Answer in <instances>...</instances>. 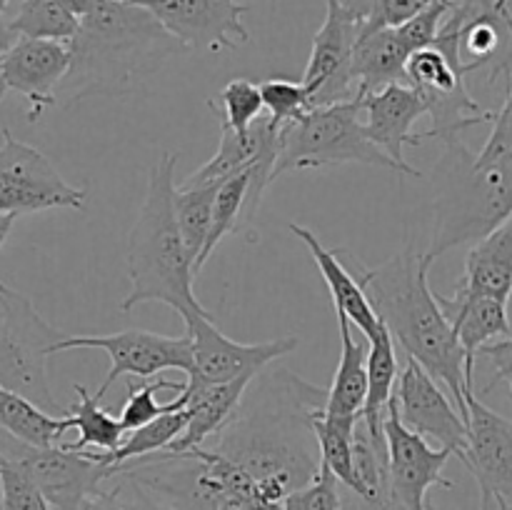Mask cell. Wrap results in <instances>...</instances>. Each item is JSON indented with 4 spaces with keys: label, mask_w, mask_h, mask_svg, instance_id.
Masks as SVG:
<instances>
[{
    "label": "cell",
    "mask_w": 512,
    "mask_h": 510,
    "mask_svg": "<svg viewBox=\"0 0 512 510\" xmlns=\"http://www.w3.org/2000/svg\"><path fill=\"white\" fill-rule=\"evenodd\" d=\"M185 333L193 340V368L188 370V385H215L230 383L250 375L258 378L265 365L283 355L293 353L300 345V338L285 335V338L263 340V343H238L228 338L215 325V315H190L183 320Z\"/></svg>",
    "instance_id": "obj_12"
},
{
    "label": "cell",
    "mask_w": 512,
    "mask_h": 510,
    "mask_svg": "<svg viewBox=\"0 0 512 510\" xmlns=\"http://www.w3.org/2000/svg\"><path fill=\"white\" fill-rule=\"evenodd\" d=\"M360 95L343 103L313 108L303 118L280 125L278 163L273 180L290 170L325 168V165L358 163L370 168H388L403 175L400 165L383 153L360 120Z\"/></svg>",
    "instance_id": "obj_6"
},
{
    "label": "cell",
    "mask_w": 512,
    "mask_h": 510,
    "mask_svg": "<svg viewBox=\"0 0 512 510\" xmlns=\"http://www.w3.org/2000/svg\"><path fill=\"white\" fill-rule=\"evenodd\" d=\"M433 373L423 368L415 358H408L395 388L400 418L415 433L435 438L450 448L455 458L463 460L470 445V428L465 415L450 403L448 393Z\"/></svg>",
    "instance_id": "obj_17"
},
{
    "label": "cell",
    "mask_w": 512,
    "mask_h": 510,
    "mask_svg": "<svg viewBox=\"0 0 512 510\" xmlns=\"http://www.w3.org/2000/svg\"><path fill=\"white\" fill-rule=\"evenodd\" d=\"M433 263L425 250L408 243L380 268L368 270L360 263V275L395 343L453 393L460 413L470 420L468 398L475 390L468 385V355L428 283Z\"/></svg>",
    "instance_id": "obj_3"
},
{
    "label": "cell",
    "mask_w": 512,
    "mask_h": 510,
    "mask_svg": "<svg viewBox=\"0 0 512 510\" xmlns=\"http://www.w3.org/2000/svg\"><path fill=\"white\" fill-rule=\"evenodd\" d=\"M270 3H273V0H270Z\"/></svg>",
    "instance_id": "obj_46"
},
{
    "label": "cell",
    "mask_w": 512,
    "mask_h": 510,
    "mask_svg": "<svg viewBox=\"0 0 512 510\" xmlns=\"http://www.w3.org/2000/svg\"><path fill=\"white\" fill-rule=\"evenodd\" d=\"M288 228L290 233L310 250L315 265H318V270L323 273L330 295H333L335 313L348 315L350 323L365 335V340L375 338V335L380 333V328H383V320H380L378 310L370 303V295L368 290H365L358 260L353 258L355 270H350L348 265L343 263V253L325 248L313 230L303 228V225L298 223H288Z\"/></svg>",
    "instance_id": "obj_20"
},
{
    "label": "cell",
    "mask_w": 512,
    "mask_h": 510,
    "mask_svg": "<svg viewBox=\"0 0 512 510\" xmlns=\"http://www.w3.org/2000/svg\"><path fill=\"white\" fill-rule=\"evenodd\" d=\"M278 135L280 128L265 115L245 133L238 130L220 128V143L213 158L200 165L193 175L180 185H220L230 175L260 163V160H275L278 163Z\"/></svg>",
    "instance_id": "obj_23"
},
{
    "label": "cell",
    "mask_w": 512,
    "mask_h": 510,
    "mask_svg": "<svg viewBox=\"0 0 512 510\" xmlns=\"http://www.w3.org/2000/svg\"><path fill=\"white\" fill-rule=\"evenodd\" d=\"M348 315L338 313L340 360L325 398V413L335 418H360L368 400V353L370 345L355 340Z\"/></svg>",
    "instance_id": "obj_26"
},
{
    "label": "cell",
    "mask_w": 512,
    "mask_h": 510,
    "mask_svg": "<svg viewBox=\"0 0 512 510\" xmlns=\"http://www.w3.org/2000/svg\"><path fill=\"white\" fill-rule=\"evenodd\" d=\"M360 418H335L325 405L310 413V428L320 448V460L333 470L345 488H353V440Z\"/></svg>",
    "instance_id": "obj_32"
},
{
    "label": "cell",
    "mask_w": 512,
    "mask_h": 510,
    "mask_svg": "<svg viewBox=\"0 0 512 510\" xmlns=\"http://www.w3.org/2000/svg\"><path fill=\"white\" fill-rule=\"evenodd\" d=\"M413 50L400 35L398 25L363 30L355 48V83L358 95L378 93L395 83H410L408 60Z\"/></svg>",
    "instance_id": "obj_24"
},
{
    "label": "cell",
    "mask_w": 512,
    "mask_h": 510,
    "mask_svg": "<svg viewBox=\"0 0 512 510\" xmlns=\"http://www.w3.org/2000/svg\"><path fill=\"white\" fill-rule=\"evenodd\" d=\"M343 3L358 15L363 30H375L403 25L405 20L428 8L433 0H343Z\"/></svg>",
    "instance_id": "obj_38"
},
{
    "label": "cell",
    "mask_w": 512,
    "mask_h": 510,
    "mask_svg": "<svg viewBox=\"0 0 512 510\" xmlns=\"http://www.w3.org/2000/svg\"><path fill=\"white\" fill-rule=\"evenodd\" d=\"M85 190L70 185L55 170L50 158L28 143L13 138L3 128L0 145V240L5 243L20 215L43 213L53 208L80 210Z\"/></svg>",
    "instance_id": "obj_9"
},
{
    "label": "cell",
    "mask_w": 512,
    "mask_h": 510,
    "mask_svg": "<svg viewBox=\"0 0 512 510\" xmlns=\"http://www.w3.org/2000/svg\"><path fill=\"white\" fill-rule=\"evenodd\" d=\"M470 445L463 465L480 485V510H512V420L495 413L478 393L468 398Z\"/></svg>",
    "instance_id": "obj_16"
},
{
    "label": "cell",
    "mask_w": 512,
    "mask_h": 510,
    "mask_svg": "<svg viewBox=\"0 0 512 510\" xmlns=\"http://www.w3.org/2000/svg\"><path fill=\"white\" fill-rule=\"evenodd\" d=\"M260 90H263L265 100V113L273 120L275 125L293 123V120L303 118L308 110H313V103H310L308 88L295 80H283V78H270L260 83Z\"/></svg>",
    "instance_id": "obj_36"
},
{
    "label": "cell",
    "mask_w": 512,
    "mask_h": 510,
    "mask_svg": "<svg viewBox=\"0 0 512 510\" xmlns=\"http://www.w3.org/2000/svg\"><path fill=\"white\" fill-rule=\"evenodd\" d=\"M480 160L483 163H495V160H512V88L505 98L503 108L498 110L493 120V133H490L488 143L480 150Z\"/></svg>",
    "instance_id": "obj_41"
},
{
    "label": "cell",
    "mask_w": 512,
    "mask_h": 510,
    "mask_svg": "<svg viewBox=\"0 0 512 510\" xmlns=\"http://www.w3.org/2000/svg\"><path fill=\"white\" fill-rule=\"evenodd\" d=\"M188 410L180 408V410H170V413L160 415V418L150 420L148 425H140V428L130 430L125 435L123 445L113 453H90L93 458H98L100 463L110 465L113 475L118 473L120 465L130 463V460H138V458H148V455L155 453H165L180 435L185 433L188 428ZM88 453V450H85Z\"/></svg>",
    "instance_id": "obj_31"
},
{
    "label": "cell",
    "mask_w": 512,
    "mask_h": 510,
    "mask_svg": "<svg viewBox=\"0 0 512 510\" xmlns=\"http://www.w3.org/2000/svg\"><path fill=\"white\" fill-rule=\"evenodd\" d=\"M365 110V128L373 143L383 150L388 158L400 165L403 175L408 178H423L420 170L405 160L408 145H420L425 140L423 133H415V123L428 115V105L420 90L410 83H395L378 93L360 95Z\"/></svg>",
    "instance_id": "obj_19"
},
{
    "label": "cell",
    "mask_w": 512,
    "mask_h": 510,
    "mask_svg": "<svg viewBox=\"0 0 512 510\" xmlns=\"http://www.w3.org/2000/svg\"><path fill=\"white\" fill-rule=\"evenodd\" d=\"M480 355L490 358V363H493V368H495L493 380H490L488 388H485L483 393H480V398H483L485 393H490V390L495 388V383H498V380L508 383L510 398H512V335H510V338L495 340V343L485 345V348L480 350Z\"/></svg>",
    "instance_id": "obj_42"
},
{
    "label": "cell",
    "mask_w": 512,
    "mask_h": 510,
    "mask_svg": "<svg viewBox=\"0 0 512 510\" xmlns=\"http://www.w3.org/2000/svg\"><path fill=\"white\" fill-rule=\"evenodd\" d=\"M120 490H123V485H115L110 490H98V493L88 495L78 505V510H130L128 505L120 503Z\"/></svg>",
    "instance_id": "obj_43"
},
{
    "label": "cell",
    "mask_w": 512,
    "mask_h": 510,
    "mask_svg": "<svg viewBox=\"0 0 512 510\" xmlns=\"http://www.w3.org/2000/svg\"><path fill=\"white\" fill-rule=\"evenodd\" d=\"M470 73L473 70L465 65L460 53V23L450 10L438 43L415 50L408 60L410 85L420 90L433 120V128L423 133L425 138H440L448 143L458 138L460 130L493 123L498 113L483 108L465 85Z\"/></svg>",
    "instance_id": "obj_7"
},
{
    "label": "cell",
    "mask_w": 512,
    "mask_h": 510,
    "mask_svg": "<svg viewBox=\"0 0 512 510\" xmlns=\"http://www.w3.org/2000/svg\"><path fill=\"white\" fill-rule=\"evenodd\" d=\"M213 108V105H210ZM220 115V125L230 130H245L253 128L260 118H265V100L260 83L253 80L235 78L220 93V110L213 108Z\"/></svg>",
    "instance_id": "obj_35"
},
{
    "label": "cell",
    "mask_w": 512,
    "mask_h": 510,
    "mask_svg": "<svg viewBox=\"0 0 512 510\" xmlns=\"http://www.w3.org/2000/svg\"><path fill=\"white\" fill-rule=\"evenodd\" d=\"M70 70V43L20 38L0 55V93L28 100V123H38L45 108L58 105V88Z\"/></svg>",
    "instance_id": "obj_18"
},
{
    "label": "cell",
    "mask_w": 512,
    "mask_h": 510,
    "mask_svg": "<svg viewBox=\"0 0 512 510\" xmlns=\"http://www.w3.org/2000/svg\"><path fill=\"white\" fill-rule=\"evenodd\" d=\"M183 50L188 48L145 5L100 0L70 40V70L58 88V105L133 93Z\"/></svg>",
    "instance_id": "obj_2"
},
{
    "label": "cell",
    "mask_w": 512,
    "mask_h": 510,
    "mask_svg": "<svg viewBox=\"0 0 512 510\" xmlns=\"http://www.w3.org/2000/svg\"><path fill=\"white\" fill-rule=\"evenodd\" d=\"M63 3H68L70 8H73L75 13H78L80 18H83V15L90 13V10H93L95 5L100 3V0H63Z\"/></svg>",
    "instance_id": "obj_45"
},
{
    "label": "cell",
    "mask_w": 512,
    "mask_h": 510,
    "mask_svg": "<svg viewBox=\"0 0 512 510\" xmlns=\"http://www.w3.org/2000/svg\"><path fill=\"white\" fill-rule=\"evenodd\" d=\"M93 348L105 350L110 355V373L105 375L103 385L95 390L100 400L108 395L115 380L123 375H135V378H153L160 370H188L193 368V340L190 335H160L153 330H120L110 335H68L53 348L55 353L63 350Z\"/></svg>",
    "instance_id": "obj_11"
},
{
    "label": "cell",
    "mask_w": 512,
    "mask_h": 510,
    "mask_svg": "<svg viewBox=\"0 0 512 510\" xmlns=\"http://www.w3.org/2000/svg\"><path fill=\"white\" fill-rule=\"evenodd\" d=\"M68 335L53 328L30 298L0 283V388L35 400L50 413H65L50 393L45 360Z\"/></svg>",
    "instance_id": "obj_8"
},
{
    "label": "cell",
    "mask_w": 512,
    "mask_h": 510,
    "mask_svg": "<svg viewBox=\"0 0 512 510\" xmlns=\"http://www.w3.org/2000/svg\"><path fill=\"white\" fill-rule=\"evenodd\" d=\"M220 185H180L175 190V218H178L180 233H183L193 265H198L200 253L208 243L210 225H213L215 195ZM198 275V273H195Z\"/></svg>",
    "instance_id": "obj_33"
},
{
    "label": "cell",
    "mask_w": 512,
    "mask_h": 510,
    "mask_svg": "<svg viewBox=\"0 0 512 510\" xmlns=\"http://www.w3.org/2000/svg\"><path fill=\"white\" fill-rule=\"evenodd\" d=\"M0 423L5 433L35 448L63 445V435L73 428L70 415H53L50 410L40 408L35 400L8 388H0Z\"/></svg>",
    "instance_id": "obj_27"
},
{
    "label": "cell",
    "mask_w": 512,
    "mask_h": 510,
    "mask_svg": "<svg viewBox=\"0 0 512 510\" xmlns=\"http://www.w3.org/2000/svg\"><path fill=\"white\" fill-rule=\"evenodd\" d=\"M0 458L18 463L43 490L55 510H78V505L88 495L103 490L100 485L105 480L115 478L110 465L100 463L85 450H73L65 443L55 448H35V445L20 443L5 430Z\"/></svg>",
    "instance_id": "obj_10"
},
{
    "label": "cell",
    "mask_w": 512,
    "mask_h": 510,
    "mask_svg": "<svg viewBox=\"0 0 512 510\" xmlns=\"http://www.w3.org/2000/svg\"><path fill=\"white\" fill-rule=\"evenodd\" d=\"M0 493H3V510H53L35 480L8 458H0Z\"/></svg>",
    "instance_id": "obj_37"
},
{
    "label": "cell",
    "mask_w": 512,
    "mask_h": 510,
    "mask_svg": "<svg viewBox=\"0 0 512 510\" xmlns=\"http://www.w3.org/2000/svg\"><path fill=\"white\" fill-rule=\"evenodd\" d=\"M328 390L305 383L288 370H275L215 438L213 450L255 475L273 510L320 473L313 455L310 413L325 405Z\"/></svg>",
    "instance_id": "obj_1"
},
{
    "label": "cell",
    "mask_w": 512,
    "mask_h": 510,
    "mask_svg": "<svg viewBox=\"0 0 512 510\" xmlns=\"http://www.w3.org/2000/svg\"><path fill=\"white\" fill-rule=\"evenodd\" d=\"M438 300L468 355V385L475 390V363L480 350L512 335L508 303L463 288H455L453 295L438 293Z\"/></svg>",
    "instance_id": "obj_21"
},
{
    "label": "cell",
    "mask_w": 512,
    "mask_h": 510,
    "mask_svg": "<svg viewBox=\"0 0 512 510\" xmlns=\"http://www.w3.org/2000/svg\"><path fill=\"white\" fill-rule=\"evenodd\" d=\"M453 8L455 5L448 3V0H433L428 8H423L418 15H413V18L405 20L403 25H398L400 35H403V40L408 43V48L415 53V50H423L428 48V45L438 43L440 30H443L445 20H448L450 10Z\"/></svg>",
    "instance_id": "obj_40"
},
{
    "label": "cell",
    "mask_w": 512,
    "mask_h": 510,
    "mask_svg": "<svg viewBox=\"0 0 512 510\" xmlns=\"http://www.w3.org/2000/svg\"><path fill=\"white\" fill-rule=\"evenodd\" d=\"M368 400L363 408V420L375 438H385V415L398 388V353L395 338L388 325L383 323L380 333L368 340Z\"/></svg>",
    "instance_id": "obj_28"
},
{
    "label": "cell",
    "mask_w": 512,
    "mask_h": 510,
    "mask_svg": "<svg viewBox=\"0 0 512 510\" xmlns=\"http://www.w3.org/2000/svg\"><path fill=\"white\" fill-rule=\"evenodd\" d=\"M455 288L508 303L512 295V215L470 248L465 273Z\"/></svg>",
    "instance_id": "obj_25"
},
{
    "label": "cell",
    "mask_w": 512,
    "mask_h": 510,
    "mask_svg": "<svg viewBox=\"0 0 512 510\" xmlns=\"http://www.w3.org/2000/svg\"><path fill=\"white\" fill-rule=\"evenodd\" d=\"M250 185H253V165L240 173L230 175L228 180H223L218 188V195H215V210H213V225H210L208 243H205L203 253H200L198 265H195V273L200 275L203 265L208 263L210 255L215 253L223 238H228L230 233H235L240 225V215L248 208V195Z\"/></svg>",
    "instance_id": "obj_34"
},
{
    "label": "cell",
    "mask_w": 512,
    "mask_h": 510,
    "mask_svg": "<svg viewBox=\"0 0 512 510\" xmlns=\"http://www.w3.org/2000/svg\"><path fill=\"white\" fill-rule=\"evenodd\" d=\"M145 5L188 50H238L250 40L235 0H133Z\"/></svg>",
    "instance_id": "obj_15"
},
{
    "label": "cell",
    "mask_w": 512,
    "mask_h": 510,
    "mask_svg": "<svg viewBox=\"0 0 512 510\" xmlns=\"http://www.w3.org/2000/svg\"><path fill=\"white\" fill-rule=\"evenodd\" d=\"M75 393H78V403H73L68 408V415L73 418V428L78 430V440L65 445L73 450H88V453H113L123 445L125 425L120 423V418H113L108 410L100 405L98 395H90L88 388L80 383L73 385Z\"/></svg>",
    "instance_id": "obj_30"
},
{
    "label": "cell",
    "mask_w": 512,
    "mask_h": 510,
    "mask_svg": "<svg viewBox=\"0 0 512 510\" xmlns=\"http://www.w3.org/2000/svg\"><path fill=\"white\" fill-rule=\"evenodd\" d=\"M385 438L390 455V500L393 510H428L425 495L430 488H453L443 475L445 463L453 458L450 448H430L425 435L415 433L400 418L398 403H390L385 415Z\"/></svg>",
    "instance_id": "obj_14"
},
{
    "label": "cell",
    "mask_w": 512,
    "mask_h": 510,
    "mask_svg": "<svg viewBox=\"0 0 512 510\" xmlns=\"http://www.w3.org/2000/svg\"><path fill=\"white\" fill-rule=\"evenodd\" d=\"M253 380L255 378L245 375V378L230 380V383L198 385V388L185 385V410H188L190 420L185 433L168 448L170 453H190L195 448H203L213 435H218L238 413L245 390L250 388Z\"/></svg>",
    "instance_id": "obj_22"
},
{
    "label": "cell",
    "mask_w": 512,
    "mask_h": 510,
    "mask_svg": "<svg viewBox=\"0 0 512 510\" xmlns=\"http://www.w3.org/2000/svg\"><path fill=\"white\" fill-rule=\"evenodd\" d=\"M175 165L178 153H163L148 175V190L128 235L130 293L120 303L123 313L135 305L163 303L180 318L208 315V308L195 298V265L188 253L178 218H175Z\"/></svg>",
    "instance_id": "obj_4"
},
{
    "label": "cell",
    "mask_w": 512,
    "mask_h": 510,
    "mask_svg": "<svg viewBox=\"0 0 512 510\" xmlns=\"http://www.w3.org/2000/svg\"><path fill=\"white\" fill-rule=\"evenodd\" d=\"M435 228L425 253L433 260L478 243L512 215V160L483 163L460 138L445 143L433 165Z\"/></svg>",
    "instance_id": "obj_5"
},
{
    "label": "cell",
    "mask_w": 512,
    "mask_h": 510,
    "mask_svg": "<svg viewBox=\"0 0 512 510\" xmlns=\"http://www.w3.org/2000/svg\"><path fill=\"white\" fill-rule=\"evenodd\" d=\"M133 488H135V485H133ZM130 510H175V508H168V505L153 500L148 493H143L140 488H135V503H133V508H130Z\"/></svg>",
    "instance_id": "obj_44"
},
{
    "label": "cell",
    "mask_w": 512,
    "mask_h": 510,
    "mask_svg": "<svg viewBox=\"0 0 512 510\" xmlns=\"http://www.w3.org/2000/svg\"><path fill=\"white\" fill-rule=\"evenodd\" d=\"M80 28V15L63 0H23L18 13L3 20V48L20 38L70 43Z\"/></svg>",
    "instance_id": "obj_29"
},
{
    "label": "cell",
    "mask_w": 512,
    "mask_h": 510,
    "mask_svg": "<svg viewBox=\"0 0 512 510\" xmlns=\"http://www.w3.org/2000/svg\"><path fill=\"white\" fill-rule=\"evenodd\" d=\"M283 510H343L340 478L323 463L320 473L305 488L295 490L283 500Z\"/></svg>",
    "instance_id": "obj_39"
},
{
    "label": "cell",
    "mask_w": 512,
    "mask_h": 510,
    "mask_svg": "<svg viewBox=\"0 0 512 510\" xmlns=\"http://www.w3.org/2000/svg\"><path fill=\"white\" fill-rule=\"evenodd\" d=\"M363 23L343 0H328L325 23L313 38L303 85L313 108L343 103L358 95L355 83V48Z\"/></svg>",
    "instance_id": "obj_13"
}]
</instances>
